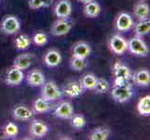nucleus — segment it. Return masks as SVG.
Masks as SVG:
<instances>
[{
  "instance_id": "nucleus-1",
  "label": "nucleus",
  "mask_w": 150,
  "mask_h": 140,
  "mask_svg": "<svg viewBox=\"0 0 150 140\" xmlns=\"http://www.w3.org/2000/svg\"><path fill=\"white\" fill-rule=\"evenodd\" d=\"M133 95L132 86L129 81L120 85H114L111 90V96L118 103H126L131 100Z\"/></svg>"
},
{
  "instance_id": "nucleus-2",
  "label": "nucleus",
  "mask_w": 150,
  "mask_h": 140,
  "mask_svg": "<svg viewBox=\"0 0 150 140\" xmlns=\"http://www.w3.org/2000/svg\"><path fill=\"white\" fill-rule=\"evenodd\" d=\"M114 85H120L127 82L132 79V71L130 67L123 65L120 62H117L113 66Z\"/></svg>"
},
{
  "instance_id": "nucleus-3",
  "label": "nucleus",
  "mask_w": 150,
  "mask_h": 140,
  "mask_svg": "<svg viewBox=\"0 0 150 140\" xmlns=\"http://www.w3.org/2000/svg\"><path fill=\"white\" fill-rule=\"evenodd\" d=\"M128 50L132 54L139 57H146L149 53L146 43L141 37H137V36L132 38L128 41Z\"/></svg>"
},
{
  "instance_id": "nucleus-4",
  "label": "nucleus",
  "mask_w": 150,
  "mask_h": 140,
  "mask_svg": "<svg viewBox=\"0 0 150 140\" xmlns=\"http://www.w3.org/2000/svg\"><path fill=\"white\" fill-rule=\"evenodd\" d=\"M0 29L6 35H14L20 31L21 23L16 16L8 15L2 20L0 23Z\"/></svg>"
},
{
  "instance_id": "nucleus-5",
  "label": "nucleus",
  "mask_w": 150,
  "mask_h": 140,
  "mask_svg": "<svg viewBox=\"0 0 150 140\" xmlns=\"http://www.w3.org/2000/svg\"><path fill=\"white\" fill-rule=\"evenodd\" d=\"M42 91H41V97L48 101H55L58 100L63 95V92L53 81H47L44 82V84L41 86Z\"/></svg>"
},
{
  "instance_id": "nucleus-6",
  "label": "nucleus",
  "mask_w": 150,
  "mask_h": 140,
  "mask_svg": "<svg viewBox=\"0 0 150 140\" xmlns=\"http://www.w3.org/2000/svg\"><path fill=\"white\" fill-rule=\"evenodd\" d=\"M73 25L74 24L71 21L64 18H59L51 25L50 32L54 37H63L70 32L73 28Z\"/></svg>"
},
{
  "instance_id": "nucleus-7",
  "label": "nucleus",
  "mask_w": 150,
  "mask_h": 140,
  "mask_svg": "<svg viewBox=\"0 0 150 140\" xmlns=\"http://www.w3.org/2000/svg\"><path fill=\"white\" fill-rule=\"evenodd\" d=\"M109 49L113 53L121 55L128 50V41L120 35H114L109 39Z\"/></svg>"
},
{
  "instance_id": "nucleus-8",
  "label": "nucleus",
  "mask_w": 150,
  "mask_h": 140,
  "mask_svg": "<svg viewBox=\"0 0 150 140\" xmlns=\"http://www.w3.org/2000/svg\"><path fill=\"white\" fill-rule=\"evenodd\" d=\"M115 24H116V28L118 31L126 32V31H129L130 29L132 28L134 22H133L132 17L129 13L121 12L117 15Z\"/></svg>"
},
{
  "instance_id": "nucleus-9",
  "label": "nucleus",
  "mask_w": 150,
  "mask_h": 140,
  "mask_svg": "<svg viewBox=\"0 0 150 140\" xmlns=\"http://www.w3.org/2000/svg\"><path fill=\"white\" fill-rule=\"evenodd\" d=\"M49 132V127L44 122L40 120H35L31 122L29 127V133L32 136L42 138Z\"/></svg>"
},
{
  "instance_id": "nucleus-10",
  "label": "nucleus",
  "mask_w": 150,
  "mask_h": 140,
  "mask_svg": "<svg viewBox=\"0 0 150 140\" xmlns=\"http://www.w3.org/2000/svg\"><path fill=\"white\" fill-rule=\"evenodd\" d=\"M23 72L16 67H10L6 73V83L9 86H17L20 85L23 80Z\"/></svg>"
},
{
  "instance_id": "nucleus-11",
  "label": "nucleus",
  "mask_w": 150,
  "mask_h": 140,
  "mask_svg": "<svg viewBox=\"0 0 150 140\" xmlns=\"http://www.w3.org/2000/svg\"><path fill=\"white\" fill-rule=\"evenodd\" d=\"M54 115L57 118L64 119V120H69L74 115V107L70 102H62L56 107L54 110Z\"/></svg>"
},
{
  "instance_id": "nucleus-12",
  "label": "nucleus",
  "mask_w": 150,
  "mask_h": 140,
  "mask_svg": "<svg viewBox=\"0 0 150 140\" xmlns=\"http://www.w3.org/2000/svg\"><path fill=\"white\" fill-rule=\"evenodd\" d=\"M64 95L67 97L75 98L83 95L84 88L82 87L80 81H70L66 83L63 89Z\"/></svg>"
},
{
  "instance_id": "nucleus-13",
  "label": "nucleus",
  "mask_w": 150,
  "mask_h": 140,
  "mask_svg": "<svg viewBox=\"0 0 150 140\" xmlns=\"http://www.w3.org/2000/svg\"><path fill=\"white\" fill-rule=\"evenodd\" d=\"M72 13V5L69 0H60L54 7V14L58 18L67 19Z\"/></svg>"
},
{
  "instance_id": "nucleus-14",
  "label": "nucleus",
  "mask_w": 150,
  "mask_h": 140,
  "mask_svg": "<svg viewBox=\"0 0 150 140\" xmlns=\"http://www.w3.org/2000/svg\"><path fill=\"white\" fill-rule=\"evenodd\" d=\"M35 56L32 53H23L18 55L13 60V66L20 70H26L32 65Z\"/></svg>"
},
{
  "instance_id": "nucleus-15",
  "label": "nucleus",
  "mask_w": 150,
  "mask_h": 140,
  "mask_svg": "<svg viewBox=\"0 0 150 140\" xmlns=\"http://www.w3.org/2000/svg\"><path fill=\"white\" fill-rule=\"evenodd\" d=\"M62 54L55 49L49 50L43 57L44 64L49 67H56L62 63Z\"/></svg>"
},
{
  "instance_id": "nucleus-16",
  "label": "nucleus",
  "mask_w": 150,
  "mask_h": 140,
  "mask_svg": "<svg viewBox=\"0 0 150 140\" xmlns=\"http://www.w3.org/2000/svg\"><path fill=\"white\" fill-rule=\"evenodd\" d=\"M91 46L85 41H79L72 48V56L86 59L91 54Z\"/></svg>"
},
{
  "instance_id": "nucleus-17",
  "label": "nucleus",
  "mask_w": 150,
  "mask_h": 140,
  "mask_svg": "<svg viewBox=\"0 0 150 140\" xmlns=\"http://www.w3.org/2000/svg\"><path fill=\"white\" fill-rule=\"evenodd\" d=\"M34 114L32 110L29 109L27 107L23 106V105H19L16 106L12 110V117L15 120L18 121H29L33 118Z\"/></svg>"
},
{
  "instance_id": "nucleus-18",
  "label": "nucleus",
  "mask_w": 150,
  "mask_h": 140,
  "mask_svg": "<svg viewBox=\"0 0 150 140\" xmlns=\"http://www.w3.org/2000/svg\"><path fill=\"white\" fill-rule=\"evenodd\" d=\"M45 82V76L42 71L35 69L27 75V83L31 87H41Z\"/></svg>"
},
{
  "instance_id": "nucleus-19",
  "label": "nucleus",
  "mask_w": 150,
  "mask_h": 140,
  "mask_svg": "<svg viewBox=\"0 0 150 140\" xmlns=\"http://www.w3.org/2000/svg\"><path fill=\"white\" fill-rule=\"evenodd\" d=\"M84 15L88 18H96L101 13V6L95 0H91L90 2L84 4L83 8Z\"/></svg>"
},
{
  "instance_id": "nucleus-20",
  "label": "nucleus",
  "mask_w": 150,
  "mask_h": 140,
  "mask_svg": "<svg viewBox=\"0 0 150 140\" xmlns=\"http://www.w3.org/2000/svg\"><path fill=\"white\" fill-rule=\"evenodd\" d=\"M133 82L138 86L146 87L150 83V73L146 69H140L132 76Z\"/></svg>"
},
{
  "instance_id": "nucleus-21",
  "label": "nucleus",
  "mask_w": 150,
  "mask_h": 140,
  "mask_svg": "<svg viewBox=\"0 0 150 140\" xmlns=\"http://www.w3.org/2000/svg\"><path fill=\"white\" fill-rule=\"evenodd\" d=\"M133 15L139 21L146 20L149 17V6L144 1L137 2L133 7Z\"/></svg>"
},
{
  "instance_id": "nucleus-22",
  "label": "nucleus",
  "mask_w": 150,
  "mask_h": 140,
  "mask_svg": "<svg viewBox=\"0 0 150 140\" xmlns=\"http://www.w3.org/2000/svg\"><path fill=\"white\" fill-rule=\"evenodd\" d=\"M132 27L134 29L135 36L143 38L144 36L149 34V32H150V21H149V19L140 20L137 23L133 24Z\"/></svg>"
},
{
  "instance_id": "nucleus-23",
  "label": "nucleus",
  "mask_w": 150,
  "mask_h": 140,
  "mask_svg": "<svg viewBox=\"0 0 150 140\" xmlns=\"http://www.w3.org/2000/svg\"><path fill=\"white\" fill-rule=\"evenodd\" d=\"M111 131L109 130V128L106 127H97L92 131L90 136L89 139L91 140H106L109 138Z\"/></svg>"
},
{
  "instance_id": "nucleus-24",
  "label": "nucleus",
  "mask_w": 150,
  "mask_h": 140,
  "mask_svg": "<svg viewBox=\"0 0 150 140\" xmlns=\"http://www.w3.org/2000/svg\"><path fill=\"white\" fill-rule=\"evenodd\" d=\"M137 111L142 116L150 115V95H144L138 101Z\"/></svg>"
},
{
  "instance_id": "nucleus-25",
  "label": "nucleus",
  "mask_w": 150,
  "mask_h": 140,
  "mask_svg": "<svg viewBox=\"0 0 150 140\" xmlns=\"http://www.w3.org/2000/svg\"><path fill=\"white\" fill-rule=\"evenodd\" d=\"M97 79L98 77L94 74L88 73L81 77L80 83H81L82 87L84 88V90H93L96 85Z\"/></svg>"
},
{
  "instance_id": "nucleus-26",
  "label": "nucleus",
  "mask_w": 150,
  "mask_h": 140,
  "mask_svg": "<svg viewBox=\"0 0 150 140\" xmlns=\"http://www.w3.org/2000/svg\"><path fill=\"white\" fill-rule=\"evenodd\" d=\"M50 109V101L44 99L43 97H39L34 103V110L37 113H46Z\"/></svg>"
},
{
  "instance_id": "nucleus-27",
  "label": "nucleus",
  "mask_w": 150,
  "mask_h": 140,
  "mask_svg": "<svg viewBox=\"0 0 150 140\" xmlns=\"http://www.w3.org/2000/svg\"><path fill=\"white\" fill-rule=\"evenodd\" d=\"M30 45H31V38L25 34L20 35L14 40V46L16 47V49L21 50L28 49Z\"/></svg>"
},
{
  "instance_id": "nucleus-28",
  "label": "nucleus",
  "mask_w": 150,
  "mask_h": 140,
  "mask_svg": "<svg viewBox=\"0 0 150 140\" xmlns=\"http://www.w3.org/2000/svg\"><path fill=\"white\" fill-rule=\"evenodd\" d=\"M4 134L8 138H14L19 134V128L14 122H9L4 127Z\"/></svg>"
},
{
  "instance_id": "nucleus-29",
  "label": "nucleus",
  "mask_w": 150,
  "mask_h": 140,
  "mask_svg": "<svg viewBox=\"0 0 150 140\" xmlns=\"http://www.w3.org/2000/svg\"><path fill=\"white\" fill-rule=\"evenodd\" d=\"M70 66H71V68L75 71L83 70L87 66L86 59H82V58H79V57L72 56V58L70 59Z\"/></svg>"
},
{
  "instance_id": "nucleus-30",
  "label": "nucleus",
  "mask_w": 150,
  "mask_h": 140,
  "mask_svg": "<svg viewBox=\"0 0 150 140\" xmlns=\"http://www.w3.org/2000/svg\"><path fill=\"white\" fill-rule=\"evenodd\" d=\"M53 3V0H29V8L32 9H38L41 8H49Z\"/></svg>"
},
{
  "instance_id": "nucleus-31",
  "label": "nucleus",
  "mask_w": 150,
  "mask_h": 140,
  "mask_svg": "<svg viewBox=\"0 0 150 140\" xmlns=\"http://www.w3.org/2000/svg\"><path fill=\"white\" fill-rule=\"evenodd\" d=\"M110 85L109 82L105 79H97L96 85L94 87V91L98 93H105L109 91Z\"/></svg>"
},
{
  "instance_id": "nucleus-32",
  "label": "nucleus",
  "mask_w": 150,
  "mask_h": 140,
  "mask_svg": "<svg viewBox=\"0 0 150 140\" xmlns=\"http://www.w3.org/2000/svg\"><path fill=\"white\" fill-rule=\"evenodd\" d=\"M86 119L82 115H73L71 118V124L76 129H81L86 125Z\"/></svg>"
},
{
  "instance_id": "nucleus-33",
  "label": "nucleus",
  "mask_w": 150,
  "mask_h": 140,
  "mask_svg": "<svg viewBox=\"0 0 150 140\" xmlns=\"http://www.w3.org/2000/svg\"><path fill=\"white\" fill-rule=\"evenodd\" d=\"M33 41L37 46H44L48 42V37L46 34H44L42 32H39L34 36Z\"/></svg>"
},
{
  "instance_id": "nucleus-34",
  "label": "nucleus",
  "mask_w": 150,
  "mask_h": 140,
  "mask_svg": "<svg viewBox=\"0 0 150 140\" xmlns=\"http://www.w3.org/2000/svg\"><path fill=\"white\" fill-rule=\"evenodd\" d=\"M79 2H80V3H83V4H85V3H87V2H90V1H91V0H77Z\"/></svg>"
}]
</instances>
